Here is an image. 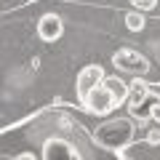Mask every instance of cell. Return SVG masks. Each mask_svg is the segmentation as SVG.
I'll return each instance as SVG.
<instances>
[{"label":"cell","mask_w":160,"mask_h":160,"mask_svg":"<svg viewBox=\"0 0 160 160\" xmlns=\"http://www.w3.org/2000/svg\"><path fill=\"white\" fill-rule=\"evenodd\" d=\"M131 142H133V126L126 118L107 120L96 131V144H102L104 149H115L118 152V149H126Z\"/></svg>","instance_id":"obj_1"},{"label":"cell","mask_w":160,"mask_h":160,"mask_svg":"<svg viewBox=\"0 0 160 160\" xmlns=\"http://www.w3.org/2000/svg\"><path fill=\"white\" fill-rule=\"evenodd\" d=\"M104 80H107V75H104L102 64H88V67H83L78 72V80H75V96H78V102L83 104L99 86H104Z\"/></svg>","instance_id":"obj_2"},{"label":"cell","mask_w":160,"mask_h":160,"mask_svg":"<svg viewBox=\"0 0 160 160\" xmlns=\"http://www.w3.org/2000/svg\"><path fill=\"white\" fill-rule=\"evenodd\" d=\"M43 160H83V155L72 142L53 136L48 142H43Z\"/></svg>","instance_id":"obj_3"},{"label":"cell","mask_w":160,"mask_h":160,"mask_svg":"<svg viewBox=\"0 0 160 160\" xmlns=\"http://www.w3.org/2000/svg\"><path fill=\"white\" fill-rule=\"evenodd\" d=\"M112 62H115V67H118V69H123V72H133V75H144L149 69V62L142 56V53L131 51V48L118 51L112 56Z\"/></svg>","instance_id":"obj_4"},{"label":"cell","mask_w":160,"mask_h":160,"mask_svg":"<svg viewBox=\"0 0 160 160\" xmlns=\"http://www.w3.org/2000/svg\"><path fill=\"white\" fill-rule=\"evenodd\" d=\"M83 107H86L91 115H109L115 107H118V102H115V96L109 93L107 86H99L96 91L83 102Z\"/></svg>","instance_id":"obj_5"},{"label":"cell","mask_w":160,"mask_h":160,"mask_svg":"<svg viewBox=\"0 0 160 160\" xmlns=\"http://www.w3.org/2000/svg\"><path fill=\"white\" fill-rule=\"evenodd\" d=\"M38 35H40V40H46V43H56L64 35L62 16H59V13H43L40 22H38Z\"/></svg>","instance_id":"obj_6"},{"label":"cell","mask_w":160,"mask_h":160,"mask_svg":"<svg viewBox=\"0 0 160 160\" xmlns=\"http://www.w3.org/2000/svg\"><path fill=\"white\" fill-rule=\"evenodd\" d=\"M147 99H149V86L144 80L136 78L133 83H128V109H131V115H136L147 104Z\"/></svg>","instance_id":"obj_7"},{"label":"cell","mask_w":160,"mask_h":160,"mask_svg":"<svg viewBox=\"0 0 160 160\" xmlns=\"http://www.w3.org/2000/svg\"><path fill=\"white\" fill-rule=\"evenodd\" d=\"M104 86L109 88V93L115 96V102H118V104L128 102V83H126V80H120V78H107V80H104Z\"/></svg>","instance_id":"obj_8"},{"label":"cell","mask_w":160,"mask_h":160,"mask_svg":"<svg viewBox=\"0 0 160 160\" xmlns=\"http://www.w3.org/2000/svg\"><path fill=\"white\" fill-rule=\"evenodd\" d=\"M126 27L131 29V32H139V29H144V16H142V13H136V11L126 13Z\"/></svg>","instance_id":"obj_9"},{"label":"cell","mask_w":160,"mask_h":160,"mask_svg":"<svg viewBox=\"0 0 160 160\" xmlns=\"http://www.w3.org/2000/svg\"><path fill=\"white\" fill-rule=\"evenodd\" d=\"M149 118L160 120V99H152V107H149Z\"/></svg>","instance_id":"obj_10"},{"label":"cell","mask_w":160,"mask_h":160,"mask_svg":"<svg viewBox=\"0 0 160 160\" xmlns=\"http://www.w3.org/2000/svg\"><path fill=\"white\" fill-rule=\"evenodd\" d=\"M131 3H133V8H155L158 0H131Z\"/></svg>","instance_id":"obj_11"},{"label":"cell","mask_w":160,"mask_h":160,"mask_svg":"<svg viewBox=\"0 0 160 160\" xmlns=\"http://www.w3.org/2000/svg\"><path fill=\"white\" fill-rule=\"evenodd\" d=\"M16 160H38V158L32 152H22V155H16Z\"/></svg>","instance_id":"obj_12"}]
</instances>
